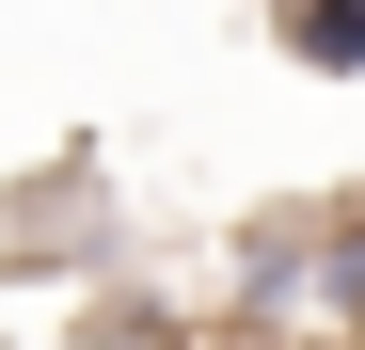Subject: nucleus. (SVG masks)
I'll use <instances>...</instances> for the list:
<instances>
[{
	"label": "nucleus",
	"mask_w": 365,
	"mask_h": 350,
	"mask_svg": "<svg viewBox=\"0 0 365 350\" xmlns=\"http://www.w3.org/2000/svg\"><path fill=\"white\" fill-rule=\"evenodd\" d=\"M255 32L302 80H365V0H255Z\"/></svg>",
	"instance_id": "nucleus-1"
}]
</instances>
